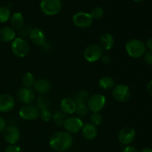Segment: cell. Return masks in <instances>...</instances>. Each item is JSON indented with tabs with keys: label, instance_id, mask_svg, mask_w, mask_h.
<instances>
[{
	"label": "cell",
	"instance_id": "19",
	"mask_svg": "<svg viewBox=\"0 0 152 152\" xmlns=\"http://www.w3.org/2000/svg\"><path fill=\"white\" fill-rule=\"evenodd\" d=\"M16 35V31L12 27L5 26L0 29V40L3 42H12Z\"/></svg>",
	"mask_w": 152,
	"mask_h": 152
},
{
	"label": "cell",
	"instance_id": "2",
	"mask_svg": "<svg viewBox=\"0 0 152 152\" xmlns=\"http://www.w3.org/2000/svg\"><path fill=\"white\" fill-rule=\"evenodd\" d=\"M126 53L132 58H140L143 56L146 50L145 44L140 39H131L125 45Z\"/></svg>",
	"mask_w": 152,
	"mask_h": 152
},
{
	"label": "cell",
	"instance_id": "39",
	"mask_svg": "<svg viewBox=\"0 0 152 152\" xmlns=\"http://www.w3.org/2000/svg\"><path fill=\"white\" fill-rule=\"evenodd\" d=\"M140 152H152V148H148V147H146V148H142Z\"/></svg>",
	"mask_w": 152,
	"mask_h": 152
},
{
	"label": "cell",
	"instance_id": "24",
	"mask_svg": "<svg viewBox=\"0 0 152 152\" xmlns=\"http://www.w3.org/2000/svg\"><path fill=\"white\" fill-rule=\"evenodd\" d=\"M89 99L88 93L86 91H80L77 93V94L74 96V100L77 103V105H81V104H85L87 105L88 100Z\"/></svg>",
	"mask_w": 152,
	"mask_h": 152
},
{
	"label": "cell",
	"instance_id": "36",
	"mask_svg": "<svg viewBox=\"0 0 152 152\" xmlns=\"http://www.w3.org/2000/svg\"><path fill=\"white\" fill-rule=\"evenodd\" d=\"M102 61L105 65H108L110 62H111V57L109 56V55H103L102 56Z\"/></svg>",
	"mask_w": 152,
	"mask_h": 152
},
{
	"label": "cell",
	"instance_id": "15",
	"mask_svg": "<svg viewBox=\"0 0 152 152\" xmlns=\"http://www.w3.org/2000/svg\"><path fill=\"white\" fill-rule=\"evenodd\" d=\"M29 38L34 45L37 46H44L46 42V36L44 31L39 28H32L30 32Z\"/></svg>",
	"mask_w": 152,
	"mask_h": 152
},
{
	"label": "cell",
	"instance_id": "25",
	"mask_svg": "<svg viewBox=\"0 0 152 152\" xmlns=\"http://www.w3.org/2000/svg\"><path fill=\"white\" fill-rule=\"evenodd\" d=\"M66 114H64L62 111H56L53 114V117H52V119L53 120L54 123L58 126H63V123L65 120H66Z\"/></svg>",
	"mask_w": 152,
	"mask_h": 152
},
{
	"label": "cell",
	"instance_id": "20",
	"mask_svg": "<svg viewBox=\"0 0 152 152\" xmlns=\"http://www.w3.org/2000/svg\"><path fill=\"white\" fill-rule=\"evenodd\" d=\"M114 38L110 33H105L99 39V45L103 50H109L114 47Z\"/></svg>",
	"mask_w": 152,
	"mask_h": 152
},
{
	"label": "cell",
	"instance_id": "35",
	"mask_svg": "<svg viewBox=\"0 0 152 152\" xmlns=\"http://www.w3.org/2000/svg\"><path fill=\"white\" fill-rule=\"evenodd\" d=\"M6 127H7L6 126V121L4 120V119L3 117H1L0 116V133L4 132Z\"/></svg>",
	"mask_w": 152,
	"mask_h": 152
},
{
	"label": "cell",
	"instance_id": "8",
	"mask_svg": "<svg viewBox=\"0 0 152 152\" xmlns=\"http://www.w3.org/2000/svg\"><path fill=\"white\" fill-rule=\"evenodd\" d=\"M73 23L76 27L80 28H89L93 24V18L90 13L86 12L80 11L73 16Z\"/></svg>",
	"mask_w": 152,
	"mask_h": 152
},
{
	"label": "cell",
	"instance_id": "17",
	"mask_svg": "<svg viewBox=\"0 0 152 152\" xmlns=\"http://www.w3.org/2000/svg\"><path fill=\"white\" fill-rule=\"evenodd\" d=\"M77 107V103L74 100V99H71V98H64L60 102L61 111L66 115L76 113Z\"/></svg>",
	"mask_w": 152,
	"mask_h": 152
},
{
	"label": "cell",
	"instance_id": "18",
	"mask_svg": "<svg viewBox=\"0 0 152 152\" xmlns=\"http://www.w3.org/2000/svg\"><path fill=\"white\" fill-rule=\"evenodd\" d=\"M81 131L83 137L88 140H93L98 135L97 128L90 123L83 125Z\"/></svg>",
	"mask_w": 152,
	"mask_h": 152
},
{
	"label": "cell",
	"instance_id": "6",
	"mask_svg": "<svg viewBox=\"0 0 152 152\" xmlns=\"http://www.w3.org/2000/svg\"><path fill=\"white\" fill-rule=\"evenodd\" d=\"M83 56L87 62H96L103 56V50L97 44L89 45L84 50Z\"/></svg>",
	"mask_w": 152,
	"mask_h": 152
},
{
	"label": "cell",
	"instance_id": "10",
	"mask_svg": "<svg viewBox=\"0 0 152 152\" xmlns=\"http://www.w3.org/2000/svg\"><path fill=\"white\" fill-rule=\"evenodd\" d=\"M3 137L9 145H16L21 137V133L19 128L15 126L6 127L3 132Z\"/></svg>",
	"mask_w": 152,
	"mask_h": 152
},
{
	"label": "cell",
	"instance_id": "34",
	"mask_svg": "<svg viewBox=\"0 0 152 152\" xmlns=\"http://www.w3.org/2000/svg\"><path fill=\"white\" fill-rule=\"evenodd\" d=\"M122 152H140V151H138L137 148H136L135 147L132 146V145H127L123 148Z\"/></svg>",
	"mask_w": 152,
	"mask_h": 152
},
{
	"label": "cell",
	"instance_id": "12",
	"mask_svg": "<svg viewBox=\"0 0 152 152\" xmlns=\"http://www.w3.org/2000/svg\"><path fill=\"white\" fill-rule=\"evenodd\" d=\"M136 132L132 127H125L122 129L117 135L118 140L122 145H129L132 143L135 139Z\"/></svg>",
	"mask_w": 152,
	"mask_h": 152
},
{
	"label": "cell",
	"instance_id": "38",
	"mask_svg": "<svg viewBox=\"0 0 152 152\" xmlns=\"http://www.w3.org/2000/svg\"><path fill=\"white\" fill-rule=\"evenodd\" d=\"M147 91H148V94L152 96V80L147 85Z\"/></svg>",
	"mask_w": 152,
	"mask_h": 152
},
{
	"label": "cell",
	"instance_id": "27",
	"mask_svg": "<svg viewBox=\"0 0 152 152\" xmlns=\"http://www.w3.org/2000/svg\"><path fill=\"white\" fill-rule=\"evenodd\" d=\"M50 104V101L48 97L45 96H39L37 101V107L39 110L48 108V105Z\"/></svg>",
	"mask_w": 152,
	"mask_h": 152
},
{
	"label": "cell",
	"instance_id": "32",
	"mask_svg": "<svg viewBox=\"0 0 152 152\" xmlns=\"http://www.w3.org/2000/svg\"><path fill=\"white\" fill-rule=\"evenodd\" d=\"M4 152H22V149L17 145H9L5 148Z\"/></svg>",
	"mask_w": 152,
	"mask_h": 152
},
{
	"label": "cell",
	"instance_id": "40",
	"mask_svg": "<svg viewBox=\"0 0 152 152\" xmlns=\"http://www.w3.org/2000/svg\"><path fill=\"white\" fill-rule=\"evenodd\" d=\"M134 1V2H137V3H139V2H142V1H143V0H133Z\"/></svg>",
	"mask_w": 152,
	"mask_h": 152
},
{
	"label": "cell",
	"instance_id": "11",
	"mask_svg": "<svg viewBox=\"0 0 152 152\" xmlns=\"http://www.w3.org/2000/svg\"><path fill=\"white\" fill-rule=\"evenodd\" d=\"M19 116L25 120H35L39 117V110L33 105H25L19 109Z\"/></svg>",
	"mask_w": 152,
	"mask_h": 152
},
{
	"label": "cell",
	"instance_id": "41",
	"mask_svg": "<svg viewBox=\"0 0 152 152\" xmlns=\"http://www.w3.org/2000/svg\"><path fill=\"white\" fill-rule=\"evenodd\" d=\"M98 152H103V151H98Z\"/></svg>",
	"mask_w": 152,
	"mask_h": 152
},
{
	"label": "cell",
	"instance_id": "31",
	"mask_svg": "<svg viewBox=\"0 0 152 152\" xmlns=\"http://www.w3.org/2000/svg\"><path fill=\"white\" fill-rule=\"evenodd\" d=\"M88 108L87 105L85 104H81V105H77V110H76V113L77 115L80 117H86L88 113Z\"/></svg>",
	"mask_w": 152,
	"mask_h": 152
},
{
	"label": "cell",
	"instance_id": "33",
	"mask_svg": "<svg viewBox=\"0 0 152 152\" xmlns=\"http://www.w3.org/2000/svg\"><path fill=\"white\" fill-rule=\"evenodd\" d=\"M144 61L146 62L148 65H152V51L148 50L144 53Z\"/></svg>",
	"mask_w": 152,
	"mask_h": 152
},
{
	"label": "cell",
	"instance_id": "23",
	"mask_svg": "<svg viewBox=\"0 0 152 152\" xmlns=\"http://www.w3.org/2000/svg\"><path fill=\"white\" fill-rule=\"evenodd\" d=\"M35 77L34 74L31 72H27L22 76V84L24 88H31L35 83Z\"/></svg>",
	"mask_w": 152,
	"mask_h": 152
},
{
	"label": "cell",
	"instance_id": "14",
	"mask_svg": "<svg viewBox=\"0 0 152 152\" xmlns=\"http://www.w3.org/2000/svg\"><path fill=\"white\" fill-rule=\"evenodd\" d=\"M16 101L9 94H3L0 95V112L8 113L14 108Z\"/></svg>",
	"mask_w": 152,
	"mask_h": 152
},
{
	"label": "cell",
	"instance_id": "16",
	"mask_svg": "<svg viewBox=\"0 0 152 152\" xmlns=\"http://www.w3.org/2000/svg\"><path fill=\"white\" fill-rule=\"evenodd\" d=\"M51 89V83L48 80L46 79H39L36 80L34 86H33V90L37 92L39 94H45L48 93Z\"/></svg>",
	"mask_w": 152,
	"mask_h": 152
},
{
	"label": "cell",
	"instance_id": "3",
	"mask_svg": "<svg viewBox=\"0 0 152 152\" xmlns=\"http://www.w3.org/2000/svg\"><path fill=\"white\" fill-rule=\"evenodd\" d=\"M39 7L46 16H55L62 10V3L61 0H42Z\"/></svg>",
	"mask_w": 152,
	"mask_h": 152
},
{
	"label": "cell",
	"instance_id": "22",
	"mask_svg": "<svg viewBox=\"0 0 152 152\" xmlns=\"http://www.w3.org/2000/svg\"><path fill=\"white\" fill-rule=\"evenodd\" d=\"M99 86L104 91H109L115 86V81L110 76H104L99 80Z\"/></svg>",
	"mask_w": 152,
	"mask_h": 152
},
{
	"label": "cell",
	"instance_id": "30",
	"mask_svg": "<svg viewBox=\"0 0 152 152\" xmlns=\"http://www.w3.org/2000/svg\"><path fill=\"white\" fill-rule=\"evenodd\" d=\"M90 14L93 19H100L104 16V10L101 7H95L92 9Z\"/></svg>",
	"mask_w": 152,
	"mask_h": 152
},
{
	"label": "cell",
	"instance_id": "1",
	"mask_svg": "<svg viewBox=\"0 0 152 152\" xmlns=\"http://www.w3.org/2000/svg\"><path fill=\"white\" fill-rule=\"evenodd\" d=\"M74 139L71 134L65 132H56L50 136L49 145L52 149L56 151H65L73 145Z\"/></svg>",
	"mask_w": 152,
	"mask_h": 152
},
{
	"label": "cell",
	"instance_id": "37",
	"mask_svg": "<svg viewBox=\"0 0 152 152\" xmlns=\"http://www.w3.org/2000/svg\"><path fill=\"white\" fill-rule=\"evenodd\" d=\"M145 47L149 49V50H151L152 51V38L148 39L147 40L146 43H145Z\"/></svg>",
	"mask_w": 152,
	"mask_h": 152
},
{
	"label": "cell",
	"instance_id": "9",
	"mask_svg": "<svg viewBox=\"0 0 152 152\" xmlns=\"http://www.w3.org/2000/svg\"><path fill=\"white\" fill-rule=\"evenodd\" d=\"M83 125L84 124L81 119L79 117H71L66 118L62 126L65 129V132L72 134L80 132L82 130Z\"/></svg>",
	"mask_w": 152,
	"mask_h": 152
},
{
	"label": "cell",
	"instance_id": "26",
	"mask_svg": "<svg viewBox=\"0 0 152 152\" xmlns=\"http://www.w3.org/2000/svg\"><path fill=\"white\" fill-rule=\"evenodd\" d=\"M10 10L8 7H0V23H4L10 19Z\"/></svg>",
	"mask_w": 152,
	"mask_h": 152
},
{
	"label": "cell",
	"instance_id": "4",
	"mask_svg": "<svg viewBox=\"0 0 152 152\" xmlns=\"http://www.w3.org/2000/svg\"><path fill=\"white\" fill-rule=\"evenodd\" d=\"M11 50L17 57H25L29 53V44L25 39L22 37H16L11 42Z\"/></svg>",
	"mask_w": 152,
	"mask_h": 152
},
{
	"label": "cell",
	"instance_id": "7",
	"mask_svg": "<svg viewBox=\"0 0 152 152\" xmlns=\"http://www.w3.org/2000/svg\"><path fill=\"white\" fill-rule=\"evenodd\" d=\"M112 96L119 102H126L130 99L132 92L129 86L124 84L115 85L112 89Z\"/></svg>",
	"mask_w": 152,
	"mask_h": 152
},
{
	"label": "cell",
	"instance_id": "29",
	"mask_svg": "<svg viewBox=\"0 0 152 152\" xmlns=\"http://www.w3.org/2000/svg\"><path fill=\"white\" fill-rule=\"evenodd\" d=\"M102 116L100 113H92V114L91 115L90 117V123H91L92 125L95 126L96 127L100 126L102 123Z\"/></svg>",
	"mask_w": 152,
	"mask_h": 152
},
{
	"label": "cell",
	"instance_id": "28",
	"mask_svg": "<svg viewBox=\"0 0 152 152\" xmlns=\"http://www.w3.org/2000/svg\"><path fill=\"white\" fill-rule=\"evenodd\" d=\"M52 117H53V114L48 108H44V109H41L39 111V117H40V119L45 123L50 121L52 120Z\"/></svg>",
	"mask_w": 152,
	"mask_h": 152
},
{
	"label": "cell",
	"instance_id": "13",
	"mask_svg": "<svg viewBox=\"0 0 152 152\" xmlns=\"http://www.w3.org/2000/svg\"><path fill=\"white\" fill-rule=\"evenodd\" d=\"M16 99L24 105H31L35 99L34 91L32 88H21L16 93Z\"/></svg>",
	"mask_w": 152,
	"mask_h": 152
},
{
	"label": "cell",
	"instance_id": "5",
	"mask_svg": "<svg viewBox=\"0 0 152 152\" xmlns=\"http://www.w3.org/2000/svg\"><path fill=\"white\" fill-rule=\"evenodd\" d=\"M105 104H106L105 96L101 94H95L89 97L87 102V106L91 112L99 113L105 108Z\"/></svg>",
	"mask_w": 152,
	"mask_h": 152
},
{
	"label": "cell",
	"instance_id": "21",
	"mask_svg": "<svg viewBox=\"0 0 152 152\" xmlns=\"http://www.w3.org/2000/svg\"><path fill=\"white\" fill-rule=\"evenodd\" d=\"M10 24L13 29H21L24 27L25 19L23 15L19 12H16L10 16Z\"/></svg>",
	"mask_w": 152,
	"mask_h": 152
}]
</instances>
